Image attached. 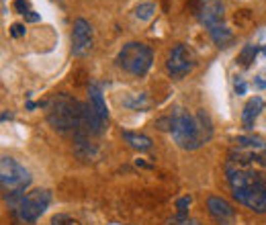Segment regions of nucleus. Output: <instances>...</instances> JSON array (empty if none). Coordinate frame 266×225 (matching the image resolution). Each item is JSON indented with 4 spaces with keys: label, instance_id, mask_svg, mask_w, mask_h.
Instances as JSON below:
<instances>
[{
    "label": "nucleus",
    "instance_id": "1",
    "mask_svg": "<svg viewBox=\"0 0 266 225\" xmlns=\"http://www.w3.org/2000/svg\"><path fill=\"white\" fill-rule=\"evenodd\" d=\"M170 133L176 145L182 149H199L213 137V123L205 111H199L197 115L188 112L186 109H174L170 115Z\"/></svg>",
    "mask_w": 266,
    "mask_h": 225
},
{
    "label": "nucleus",
    "instance_id": "2",
    "mask_svg": "<svg viewBox=\"0 0 266 225\" xmlns=\"http://www.w3.org/2000/svg\"><path fill=\"white\" fill-rule=\"evenodd\" d=\"M227 182L237 203L246 205L254 213H266V184L262 172L227 164Z\"/></svg>",
    "mask_w": 266,
    "mask_h": 225
},
{
    "label": "nucleus",
    "instance_id": "3",
    "mask_svg": "<svg viewBox=\"0 0 266 225\" xmlns=\"http://www.w3.org/2000/svg\"><path fill=\"white\" fill-rule=\"evenodd\" d=\"M80 117H82V103H78L70 94L59 92L47 103V123L52 125L54 131L61 135L78 133Z\"/></svg>",
    "mask_w": 266,
    "mask_h": 225
},
{
    "label": "nucleus",
    "instance_id": "4",
    "mask_svg": "<svg viewBox=\"0 0 266 225\" xmlns=\"http://www.w3.org/2000/svg\"><path fill=\"white\" fill-rule=\"evenodd\" d=\"M230 164L248 168L250 164L266 166V143L260 137L254 135H242L236 140V147L232 149Z\"/></svg>",
    "mask_w": 266,
    "mask_h": 225
},
{
    "label": "nucleus",
    "instance_id": "5",
    "mask_svg": "<svg viewBox=\"0 0 266 225\" xmlns=\"http://www.w3.org/2000/svg\"><path fill=\"white\" fill-rule=\"evenodd\" d=\"M151 61H154V52L148 45L137 43V41L123 45V49L117 56L119 68L129 72L131 76H146L148 70L151 68Z\"/></svg>",
    "mask_w": 266,
    "mask_h": 225
},
{
    "label": "nucleus",
    "instance_id": "6",
    "mask_svg": "<svg viewBox=\"0 0 266 225\" xmlns=\"http://www.w3.org/2000/svg\"><path fill=\"white\" fill-rule=\"evenodd\" d=\"M29 184H31V172L23 164H19L15 158L2 156V160H0V186H2L4 195L25 191Z\"/></svg>",
    "mask_w": 266,
    "mask_h": 225
},
{
    "label": "nucleus",
    "instance_id": "7",
    "mask_svg": "<svg viewBox=\"0 0 266 225\" xmlns=\"http://www.w3.org/2000/svg\"><path fill=\"white\" fill-rule=\"evenodd\" d=\"M49 203H52V193L45 189H37V191H31L29 195H25L21 205L12 213H15L19 223H35L45 213Z\"/></svg>",
    "mask_w": 266,
    "mask_h": 225
},
{
    "label": "nucleus",
    "instance_id": "8",
    "mask_svg": "<svg viewBox=\"0 0 266 225\" xmlns=\"http://www.w3.org/2000/svg\"><path fill=\"white\" fill-rule=\"evenodd\" d=\"M195 68V57L193 54L188 52L186 45H174L168 54V59H166V70L172 78L180 80L184 78L186 74H191Z\"/></svg>",
    "mask_w": 266,
    "mask_h": 225
},
{
    "label": "nucleus",
    "instance_id": "9",
    "mask_svg": "<svg viewBox=\"0 0 266 225\" xmlns=\"http://www.w3.org/2000/svg\"><path fill=\"white\" fill-rule=\"evenodd\" d=\"M94 41V33L90 23L86 19H76L74 21V31H72V54L76 57H84L90 54Z\"/></svg>",
    "mask_w": 266,
    "mask_h": 225
},
{
    "label": "nucleus",
    "instance_id": "10",
    "mask_svg": "<svg viewBox=\"0 0 266 225\" xmlns=\"http://www.w3.org/2000/svg\"><path fill=\"white\" fill-rule=\"evenodd\" d=\"M107 127V121L94 111V107L90 103H82V117H80V129L76 135H103Z\"/></svg>",
    "mask_w": 266,
    "mask_h": 225
},
{
    "label": "nucleus",
    "instance_id": "11",
    "mask_svg": "<svg viewBox=\"0 0 266 225\" xmlns=\"http://www.w3.org/2000/svg\"><path fill=\"white\" fill-rule=\"evenodd\" d=\"M197 17L205 27H217L223 21V2L221 0H199Z\"/></svg>",
    "mask_w": 266,
    "mask_h": 225
},
{
    "label": "nucleus",
    "instance_id": "12",
    "mask_svg": "<svg viewBox=\"0 0 266 225\" xmlns=\"http://www.w3.org/2000/svg\"><path fill=\"white\" fill-rule=\"evenodd\" d=\"M207 209L211 217H215L219 223H225L236 217V211L232 207V203H227L223 197H209L207 198Z\"/></svg>",
    "mask_w": 266,
    "mask_h": 225
},
{
    "label": "nucleus",
    "instance_id": "13",
    "mask_svg": "<svg viewBox=\"0 0 266 225\" xmlns=\"http://www.w3.org/2000/svg\"><path fill=\"white\" fill-rule=\"evenodd\" d=\"M264 109V101L260 96H254V98H250V101L246 103L244 111H242V123H244V127L246 129H252L254 127V123L260 115V111Z\"/></svg>",
    "mask_w": 266,
    "mask_h": 225
},
{
    "label": "nucleus",
    "instance_id": "14",
    "mask_svg": "<svg viewBox=\"0 0 266 225\" xmlns=\"http://www.w3.org/2000/svg\"><path fill=\"white\" fill-rule=\"evenodd\" d=\"M88 103L94 107V111H96L105 121H109V109H107V105H105L103 90H100L98 84H90V88H88Z\"/></svg>",
    "mask_w": 266,
    "mask_h": 225
},
{
    "label": "nucleus",
    "instance_id": "15",
    "mask_svg": "<svg viewBox=\"0 0 266 225\" xmlns=\"http://www.w3.org/2000/svg\"><path fill=\"white\" fill-rule=\"evenodd\" d=\"M123 140L127 141L133 149H139V152H148L151 149V140L144 133H133V131H123Z\"/></svg>",
    "mask_w": 266,
    "mask_h": 225
},
{
    "label": "nucleus",
    "instance_id": "16",
    "mask_svg": "<svg viewBox=\"0 0 266 225\" xmlns=\"http://www.w3.org/2000/svg\"><path fill=\"white\" fill-rule=\"evenodd\" d=\"M209 35L211 39L217 43L219 47H227L232 41H234V33L230 27H225V25H217V27H211L209 29Z\"/></svg>",
    "mask_w": 266,
    "mask_h": 225
},
{
    "label": "nucleus",
    "instance_id": "17",
    "mask_svg": "<svg viewBox=\"0 0 266 225\" xmlns=\"http://www.w3.org/2000/svg\"><path fill=\"white\" fill-rule=\"evenodd\" d=\"M154 12H156V6L154 2H139L135 6V17L139 21H149L151 17H154Z\"/></svg>",
    "mask_w": 266,
    "mask_h": 225
},
{
    "label": "nucleus",
    "instance_id": "18",
    "mask_svg": "<svg viewBox=\"0 0 266 225\" xmlns=\"http://www.w3.org/2000/svg\"><path fill=\"white\" fill-rule=\"evenodd\" d=\"M256 54H258V47L256 45H246L244 49H242V52H239V64H242L244 68H248L250 64H252V61H254V57H256Z\"/></svg>",
    "mask_w": 266,
    "mask_h": 225
},
{
    "label": "nucleus",
    "instance_id": "19",
    "mask_svg": "<svg viewBox=\"0 0 266 225\" xmlns=\"http://www.w3.org/2000/svg\"><path fill=\"white\" fill-rule=\"evenodd\" d=\"M191 203H193V198L191 197H182V198H178L176 201V211H178V219H186V211H188V207H191Z\"/></svg>",
    "mask_w": 266,
    "mask_h": 225
},
{
    "label": "nucleus",
    "instance_id": "20",
    "mask_svg": "<svg viewBox=\"0 0 266 225\" xmlns=\"http://www.w3.org/2000/svg\"><path fill=\"white\" fill-rule=\"evenodd\" d=\"M49 225H80V223L76 221V219H72L70 215H64V213H61V215H56L52 221H49Z\"/></svg>",
    "mask_w": 266,
    "mask_h": 225
},
{
    "label": "nucleus",
    "instance_id": "21",
    "mask_svg": "<svg viewBox=\"0 0 266 225\" xmlns=\"http://www.w3.org/2000/svg\"><path fill=\"white\" fill-rule=\"evenodd\" d=\"M12 8H15L19 15H27V12H31V2L29 0H15V2H12Z\"/></svg>",
    "mask_w": 266,
    "mask_h": 225
},
{
    "label": "nucleus",
    "instance_id": "22",
    "mask_svg": "<svg viewBox=\"0 0 266 225\" xmlns=\"http://www.w3.org/2000/svg\"><path fill=\"white\" fill-rule=\"evenodd\" d=\"M25 25H21V23H15V25H10V35L15 37V39H19V37H23L25 35Z\"/></svg>",
    "mask_w": 266,
    "mask_h": 225
},
{
    "label": "nucleus",
    "instance_id": "23",
    "mask_svg": "<svg viewBox=\"0 0 266 225\" xmlns=\"http://www.w3.org/2000/svg\"><path fill=\"white\" fill-rule=\"evenodd\" d=\"M172 225H201V221H197V219H178L176 217L174 221H172Z\"/></svg>",
    "mask_w": 266,
    "mask_h": 225
},
{
    "label": "nucleus",
    "instance_id": "24",
    "mask_svg": "<svg viewBox=\"0 0 266 225\" xmlns=\"http://www.w3.org/2000/svg\"><path fill=\"white\" fill-rule=\"evenodd\" d=\"M41 21V17L37 15L35 10H31V12H27V15H25V23H39Z\"/></svg>",
    "mask_w": 266,
    "mask_h": 225
},
{
    "label": "nucleus",
    "instance_id": "25",
    "mask_svg": "<svg viewBox=\"0 0 266 225\" xmlns=\"http://www.w3.org/2000/svg\"><path fill=\"white\" fill-rule=\"evenodd\" d=\"M246 90H248V84L246 82H239V84L236 82V92L237 94H246Z\"/></svg>",
    "mask_w": 266,
    "mask_h": 225
},
{
    "label": "nucleus",
    "instance_id": "26",
    "mask_svg": "<svg viewBox=\"0 0 266 225\" xmlns=\"http://www.w3.org/2000/svg\"><path fill=\"white\" fill-rule=\"evenodd\" d=\"M254 84H256V86H260V88H266V82H264V80H260V78H256V80H254Z\"/></svg>",
    "mask_w": 266,
    "mask_h": 225
}]
</instances>
